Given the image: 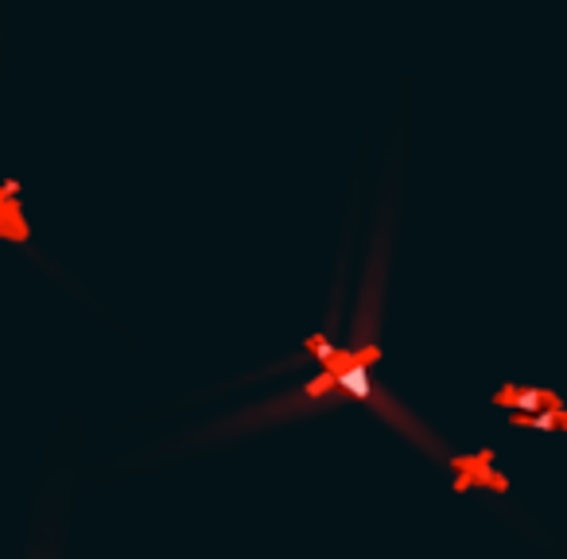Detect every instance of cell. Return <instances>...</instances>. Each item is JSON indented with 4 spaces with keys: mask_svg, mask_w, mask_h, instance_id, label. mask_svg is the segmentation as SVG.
I'll list each match as a JSON object with an SVG mask.
<instances>
[{
    "mask_svg": "<svg viewBox=\"0 0 567 559\" xmlns=\"http://www.w3.org/2000/svg\"><path fill=\"white\" fill-rule=\"evenodd\" d=\"M0 241H17L20 249L32 245V226H28L24 210H20V183L17 179L0 183Z\"/></svg>",
    "mask_w": 567,
    "mask_h": 559,
    "instance_id": "1",
    "label": "cell"
}]
</instances>
